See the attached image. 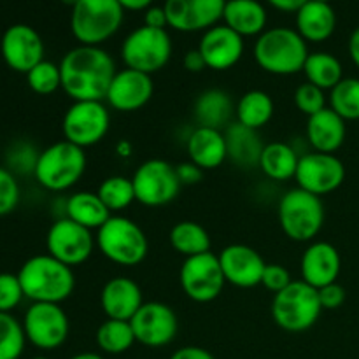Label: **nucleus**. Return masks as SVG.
I'll return each instance as SVG.
<instances>
[{
  "instance_id": "1",
  "label": "nucleus",
  "mask_w": 359,
  "mask_h": 359,
  "mask_svg": "<svg viewBox=\"0 0 359 359\" xmlns=\"http://www.w3.org/2000/svg\"><path fill=\"white\" fill-rule=\"evenodd\" d=\"M116 72L114 58L100 46L79 44L60 62L62 90L74 102H105Z\"/></svg>"
},
{
  "instance_id": "2",
  "label": "nucleus",
  "mask_w": 359,
  "mask_h": 359,
  "mask_svg": "<svg viewBox=\"0 0 359 359\" xmlns=\"http://www.w3.org/2000/svg\"><path fill=\"white\" fill-rule=\"evenodd\" d=\"M25 298L32 304H62L72 297L76 277L70 266L51 255L28 258L18 272Z\"/></svg>"
},
{
  "instance_id": "3",
  "label": "nucleus",
  "mask_w": 359,
  "mask_h": 359,
  "mask_svg": "<svg viewBox=\"0 0 359 359\" xmlns=\"http://www.w3.org/2000/svg\"><path fill=\"white\" fill-rule=\"evenodd\" d=\"M309 55L307 41L290 27L269 28L255 42L256 63L259 69L273 76L304 72Z\"/></svg>"
},
{
  "instance_id": "4",
  "label": "nucleus",
  "mask_w": 359,
  "mask_h": 359,
  "mask_svg": "<svg viewBox=\"0 0 359 359\" xmlns=\"http://www.w3.org/2000/svg\"><path fill=\"white\" fill-rule=\"evenodd\" d=\"M86 165L88 160L83 147L74 146L63 139L41 151L34 177L48 191L63 193L83 179Z\"/></svg>"
},
{
  "instance_id": "5",
  "label": "nucleus",
  "mask_w": 359,
  "mask_h": 359,
  "mask_svg": "<svg viewBox=\"0 0 359 359\" xmlns=\"http://www.w3.org/2000/svg\"><path fill=\"white\" fill-rule=\"evenodd\" d=\"M97 248L111 263L137 266L146 259L149 242L142 228L125 216H111L97 230Z\"/></svg>"
},
{
  "instance_id": "6",
  "label": "nucleus",
  "mask_w": 359,
  "mask_h": 359,
  "mask_svg": "<svg viewBox=\"0 0 359 359\" xmlns=\"http://www.w3.org/2000/svg\"><path fill=\"white\" fill-rule=\"evenodd\" d=\"M125 9L118 0H79L72 7L70 30L83 46H100L121 28Z\"/></svg>"
},
{
  "instance_id": "7",
  "label": "nucleus",
  "mask_w": 359,
  "mask_h": 359,
  "mask_svg": "<svg viewBox=\"0 0 359 359\" xmlns=\"http://www.w3.org/2000/svg\"><path fill=\"white\" fill-rule=\"evenodd\" d=\"M279 224L284 235L294 242L314 241L325 224V205L321 196L302 188L290 189L279 200Z\"/></svg>"
},
{
  "instance_id": "8",
  "label": "nucleus",
  "mask_w": 359,
  "mask_h": 359,
  "mask_svg": "<svg viewBox=\"0 0 359 359\" xmlns=\"http://www.w3.org/2000/svg\"><path fill=\"white\" fill-rule=\"evenodd\" d=\"M321 312L318 290L302 279L293 280L286 290L273 294L272 319L284 332H307L318 323Z\"/></svg>"
},
{
  "instance_id": "9",
  "label": "nucleus",
  "mask_w": 359,
  "mask_h": 359,
  "mask_svg": "<svg viewBox=\"0 0 359 359\" xmlns=\"http://www.w3.org/2000/svg\"><path fill=\"white\" fill-rule=\"evenodd\" d=\"M172 39L163 28H151L142 25L126 35L121 44V58L126 69L144 74L160 72L172 58Z\"/></svg>"
},
{
  "instance_id": "10",
  "label": "nucleus",
  "mask_w": 359,
  "mask_h": 359,
  "mask_svg": "<svg viewBox=\"0 0 359 359\" xmlns=\"http://www.w3.org/2000/svg\"><path fill=\"white\" fill-rule=\"evenodd\" d=\"M111 128V112L105 102H72L62 119V132L67 142L77 147L102 142Z\"/></svg>"
},
{
  "instance_id": "11",
  "label": "nucleus",
  "mask_w": 359,
  "mask_h": 359,
  "mask_svg": "<svg viewBox=\"0 0 359 359\" xmlns=\"http://www.w3.org/2000/svg\"><path fill=\"white\" fill-rule=\"evenodd\" d=\"M135 200L146 207H163L174 202L182 184L175 165L161 158H153L140 165L132 177Z\"/></svg>"
},
{
  "instance_id": "12",
  "label": "nucleus",
  "mask_w": 359,
  "mask_h": 359,
  "mask_svg": "<svg viewBox=\"0 0 359 359\" xmlns=\"http://www.w3.org/2000/svg\"><path fill=\"white\" fill-rule=\"evenodd\" d=\"M179 283L189 300L196 304H210L224 290L223 270L219 258L212 252L186 258L179 270Z\"/></svg>"
},
{
  "instance_id": "13",
  "label": "nucleus",
  "mask_w": 359,
  "mask_h": 359,
  "mask_svg": "<svg viewBox=\"0 0 359 359\" xmlns=\"http://www.w3.org/2000/svg\"><path fill=\"white\" fill-rule=\"evenodd\" d=\"M27 340L41 351H55L67 342L70 321L60 304H32L23 318Z\"/></svg>"
},
{
  "instance_id": "14",
  "label": "nucleus",
  "mask_w": 359,
  "mask_h": 359,
  "mask_svg": "<svg viewBox=\"0 0 359 359\" xmlns=\"http://www.w3.org/2000/svg\"><path fill=\"white\" fill-rule=\"evenodd\" d=\"M97 245L93 233L88 228L74 223L69 217H58L49 226L46 235L48 255L65 263L67 266H79L90 259Z\"/></svg>"
},
{
  "instance_id": "15",
  "label": "nucleus",
  "mask_w": 359,
  "mask_h": 359,
  "mask_svg": "<svg viewBox=\"0 0 359 359\" xmlns=\"http://www.w3.org/2000/svg\"><path fill=\"white\" fill-rule=\"evenodd\" d=\"M294 181L298 188L312 195H330L346 181V167L335 154L311 151L300 156Z\"/></svg>"
},
{
  "instance_id": "16",
  "label": "nucleus",
  "mask_w": 359,
  "mask_h": 359,
  "mask_svg": "<svg viewBox=\"0 0 359 359\" xmlns=\"http://www.w3.org/2000/svg\"><path fill=\"white\" fill-rule=\"evenodd\" d=\"M135 340L142 346L158 349L174 342L179 332V319L174 309L163 302H144L130 321Z\"/></svg>"
},
{
  "instance_id": "17",
  "label": "nucleus",
  "mask_w": 359,
  "mask_h": 359,
  "mask_svg": "<svg viewBox=\"0 0 359 359\" xmlns=\"http://www.w3.org/2000/svg\"><path fill=\"white\" fill-rule=\"evenodd\" d=\"M0 53L9 69L27 76L44 60V41L30 25L18 23L4 32Z\"/></svg>"
},
{
  "instance_id": "18",
  "label": "nucleus",
  "mask_w": 359,
  "mask_h": 359,
  "mask_svg": "<svg viewBox=\"0 0 359 359\" xmlns=\"http://www.w3.org/2000/svg\"><path fill=\"white\" fill-rule=\"evenodd\" d=\"M226 0H165L168 27L177 32H205L223 20Z\"/></svg>"
},
{
  "instance_id": "19",
  "label": "nucleus",
  "mask_w": 359,
  "mask_h": 359,
  "mask_svg": "<svg viewBox=\"0 0 359 359\" xmlns=\"http://www.w3.org/2000/svg\"><path fill=\"white\" fill-rule=\"evenodd\" d=\"M154 95V83L149 74L133 69L118 70L109 86L105 104L119 112H135L146 107Z\"/></svg>"
},
{
  "instance_id": "20",
  "label": "nucleus",
  "mask_w": 359,
  "mask_h": 359,
  "mask_svg": "<svg viewBox=\"0 0 359 359\" xmlns=\"http://www.w3.org/2000/svg\"><path fill=\"white\" fill-rule=\"evenodd\" d=\"M224 280L235 287L249 290L262 284L263 272H265V259L262 258L256 249L245 244L226 245L217 255Z\"/></svg>"
},
{
  "instance_id": "21",
  "label": "nucleus",
  "mask_w": 359,
  "mask_h": 359,
  "mask_svg": "<svg viewBox=\"0 0 359 359\" xmlns=\"http://www.w3.org/2000/svg\"><path fill=\"white\" fill-rule=\"evenodd\" d=\"M198 51L205 60L207 69L217 72L230 70L244 56V37L226 25H214L203 32Z\"/></svg>"
},
{
  "instance_id": "22",
  "label": "nucleus",
  "mask_w": 359,
  "mask_h": 359,
  "mask_svg": "<svg viewBox=\"0 0 359 359\" xmlns=\"http://www.w3.org/2000/svg\"><path fill=\"white\" fill-rule=\"evenodd\" d=\"M340 270H342V258L339 249L330 242H312L302 255V280L316 290L337 283Z\"/></svg>"
},
{
  "instance_id": "23",
  "label": "nucleus",
  "mask_w": 359,
  "mask_h": 359,
  "mask_svg": "<svg viewBox=\"0 0 359 359\" xmlns=\"http://www.w3.org/2000/svg\"><path fill=\"white\" fill-rule=\"evenodd\" d=\"M100 305L107 319L132 321L133 316L144 305L142 290L130 277H112L102 287Z\"/></svg>"
},
{
  "instance_id": "24",
  "label": "nucleus",
  "mask_w": 359,
  "mask_h": 359,
  "mask_svg": "<svg viewBox=\"0 0 359 359\" xmlns=\"http://www.w3.org/2000/svg\"><path fill=\"white\" fill-rule=\"evenodd\" d=\"M186 153L189 161L198 165L203 172L221 167L228 160L224 132L207 126H196L186 139Z\"/></svg>"
},
{
  "instance_id": "25",
  "label": "nucleus",
  "mask_w": 359,
  "mask_h": 359,
  "mask_svg": "<svg viewBox=\"0 0 359 359\" xmlns=\"http://www.w3.org/2000/svg\"><path fill=\"white\" fill-rule=\"evenodd\" d=\"M305 132H307V140L312 146V151L335 154L346 142V119H342L335 111L326 107L309 118Z\"/></svg>"
},
{
  "instance_id": "26",
  "label": "nucleus",
  "mask_w": 359,
  "mask_h": 359,
  "mask_svg": "<svg viewBox=\"0 0 359 359\" xmlns=\"http://www.w3.org/2000/svg\"><path fill=\"white\" fill-rule=\"evenodd\" d=\"M337 28V13L332 4L307 0L297 11V32L307 42H325Z\"/></svg>"
},
{
  "instance_id": "27",
  "label": "nucleus",
  "mask_w": 359,
  "mask_h": 359,
  "mask_svg": "<svg viewBox=\"0 0 359 359\" xmlns=\"http://www.w3.org/2000/svg\"><path fill=\"white\" fill-rule=\"evenodd\" d=\"M223 20L226 27L242 37H259L266 30L269 14L265 6L258 0H226Z\"/></svg>"
},
{
  "instance_id": "28",
  "label": "nucleus",
  "mask_w": 359,
  "mask_h": 359,
  "mask_svg": "<svg viewBox=\"0 0 359 359\" xmlns=\"http://www.w3.org/2000/svg\"><path fill=\"white\" fill-rule=\"evenodd\" d=\"M224 139H226L228 160L242 168L258 167L259 156L265 147V144L259 139L258 130H251L235 121L226 126Z\"/></svg>"
},
{
  "instance_id": "29",
  "label": "nucleus",
  "mask_w": 359,
  "mask_h": 359,
  "mask_svg": "<svg viewBox=\"0 0 359 359\" xmlns=\"http://www.w3.org/2000/svg\"><path fill=\"white\" fill-rule=\"evenodd\" d=\"M198 126L221 130L223 126L230 125L231 116L235 114V104L231 100L230 93L219 88H210L202 91L195 100L193 107Z\"/></svg>"
},
{
  "instance_id": "30",
  "label": "nucleus",
  "mask_w": 359,
  "mask_h": 359,
  "mask_svg": "<svg viewBox=\"0 0 359 359\" xmlns=\"http://www.w3.org/2000/svg\"><path fill=\"white\" fill-rule=\"evenodd\" d=\"M111 216V210L105 207L98 193L77 191L65 200V217L91 231L104 226Z\"/></svg>"
},
{
  "instance_id": "31",
  "label": "nucleus",
  "mask_w": 359,
  "mask_h": 359,
  "mask_svg": "<svg viewBox=\"0 0 359 359\" xmlns=\"http://www.w3.org/2000/svg\"><path fill=\"white\" fill-rule=\"evenodd\" d=\"M298 161H300V156L291 144L270 142L263 147L258 168L272 181L286 182L297 175Z\"/></svg>"
},
{
  "instance_id": "32",
  "label": "nucleus",
  "mask_w": 359,
  "mask_h": 359,
  "mask_svg": "<svg viewBox=\"0 0 359 359\" xmlns=\"http://www.w3.org/2000/svg\"><path fill=\"white\" fill-rule=\"evenodd\" d=\"M273 111L276 105L272 97L263 90L245 91L235 105L237 123L251 130H259L269 125L270 119L273 118Z\"/></svg>"
},
{
  "instance_id": "33",
  "label": "nucleus",
  "mask_w": 359,
  "mask_h": 359,
  "mask_svg": "<svg viewBox=\"0 0 359 359\" xmlns=\"http://www.w3.org/2000/svg\"><path fill=\"white\" fill-rule=\"evenodd\" d=\"M168 241H170L172 249L177 255L184 256V258L210 252V245H212L209 231L200 223H195V221H179V223H175L172 226Z\"/></svg>"
},
{
  "instance_id": "34",
  "label": "nucleus",
  "mask_w": 359,
  "mask_h": 359,
  "mask_svg": "<svg viewBox=\"0 0 359 359\" xmlns=\"http://www.w3.org/2000/svg\"><path fill=\"white\" fill-rule=\"evenodd\" d=\"M304 74L309 83L321 90L332 91L344 79V67L335 55L326 51H316L307 56Z\"/></svg>"
},
{
  "instance_id": "35",
  "label": "nucleus",
  "mask_w": 359,
  "mask_h": 359,
  "mask_svg": "<svg viewBox=\"0 0 359 359\" xmlns=\"http://www.w3.org/2000/svg\"><path fill=\"white\" fill-rule=\"evenodd\" d=\"M95 340L102 353L112 354V356L126 353L137 342L130 321H116V319H107L102 323L98 326Z\"/></svg>"
},
{
  "instance_id": "36",
  "label": "nucleus",
  "mask_w": 359,
  "mask_h": 359,
  "mask_svg": "<svg viewBox=\"0 0 359 359\" xmlns=\"http://www.w3.org/2000/svg\"><path fill=\"white\" fill-rule=\"evenodd\" d=\"M98 196L105 203L109 210L112 212H121L128 209L135 202V188L133 181L125 175H111L104 179L102 184L98 186Z\"/></svg>"
},
{
  "instance_id": "37",
  "label": "nucleus",
  "mask_w": 359,
  "mask_h": 359,
  "mask_svg": "<svg viewBox=\"0 0 359 359\" xmlns=\"http://www.w3.org/2000/svg\"><path fill=\"white\" fill-rule=\"evenodd\" d=\"M328 104L346 121L359 119V79L344 77L328 95Z\"/></svg>"
},
{
  "instance_id": "38",
  "label": "nucleus",
  "mask_w": 359,
  "mask_h": 359,
  "mask_svg": "<svg viewBox=\"0 0 359 359\" xmlns=\"http://www.w3.org/2000/svg\"><path fill=\"white\" fill-rule=\"evenodd\" d=\"M27 344L23 323L11 312H0V359H20Z\"/></svg>"
},
{
  "instance_id": "39",
  "label": "nucleus",
  "mask_w": 359,
  "mask_h": 359,
  "mask_svg": "<svg viewBox=\"0 0 359 359\" xmlns=\"http://www.w3.org/2000/svg\"><path fill=\"white\" fill-rule=\"evenodd\" d=\"M27 83L34 93L37 95H53L62 88V74H60V65L42 60L39 65H35L30 72L27 74Z\"/></svg>"
},
{
  "instance_id": "40",
  "label": "nucleus",
  "mask_w": 359,
  "mask_h": 359,
  "mask_svg": "<svg viewBox=\"0 0 359 359\" xmlns=\"http://www.w3.org/2000/svg\"><path fill=\"white\" fill-rule=\"evenodd\" d=\"M39 154L41 153H37V149L30 142H25V140L14 142L6 154L7 170L13 174H34Z\"/></svg>"
},
{
  "instance_id": "41",
  "label": "nucleus",
  "mask_w": 359,
  "mask_h": 359,
  "mask_svg": "<svg viewBox=\"0 0 359 359\" xmlns=\"http://www.w3.org/2000/svg\"><path fill=\"white\" fill-rule=\"evenodd\" d=\"M293 100L298 111H300L302 114L307 116V118H311V116L318 114L319 111L328 107V105H326L328 98H326L325 90L318 88L316 84L309 83V81L297 88Z\"/></svg>"
},
{
  "instance_id": "42",
  "label": "nucleus",
  "mask_w": 359,
  "mask_h": 359,
  "mask_svg": "<svg viewBox=\"0 0 359 359\" xmlns=\"http://www.w3.org/2000/svg\"><path fill=\"white\" fill-rule=\"evenodd\" d=\"M20 184L16 175L6 167H0V217L13 212L20 203Z\"/></svg>"
},
{
  "instance_id": "43",
  "label": "nucleus",
  "mask_w": 359,
  "mask_h": 359,
  "mask_svg": "<svg viewBox=\"0 0 359 359\" xmlns=\"http://www.w3.org/2000/svg\"><path fill=\"white\" fill-rule=\"evenodd\" d=\"M25 298L18 273H0V312H13Z\"/></svg>"
},
{
  "instance_id": "44",
  "label": "nucleus",
  "mask_w": 359,
  "mask_h": 359,
  "mask_svg": "<svg viewBox=\"0 0 359 359\" xmlns=\"http://www.w3.org/2000/svg\"><path fill=\"white\" fill-rule=\"evenodd\" d=\"M291 283H293V279H291V273L286 266L277 265V263H266L265 272H263L262 277V286L265 290L272 291L276 294L279 291L286 290Z\"/></svg>"
},
{
  "instance_id": "45",
  "label": "nucleus",
  "mask_w": 359,
  "mask_h": 359,
  "mask_svg": "<svg viewBox=\"0 0 359 359\" xmlns=\"http://www.w3.org/2000/svg\"><path fill=\"white\" fill-rule=\"evenodd\" d=\"M318 293L323 311H337V309H340L346 304L347 293L344 286H340L339 283L328 284V286L318 290Z\"/></svg>"
},
{
  "instance_id": "46",
  "label": "nucleus",
  "mask_w": 359,
  "mask_h": 359,
  "mask_svg": "<svg viewBox=\"0 0 359 359\" xmlns=\"http://www.w3.org/2000/svg\"><path fill=\"white\" fill-rule=\"evenodd\" d=\"M175 172H177V177H179V181H181L182 186L198 184V182L203 179L202 168L189 160L175 165Z\"/></svg>"
},
{
  "instance_id": "47",
  "label": "nucleus",
  "mask_w": 359,
  "mask_h": 359,
  "mask_svg": "<svg viewBox=\"0 0 359 359\" xmlns=\"http://www.w3.org/2000/svg\"><path fill=\"white\" fill-rule=\"evenodd\" d=\"M144 25L151 28H163L167 30L168 21H167V13H165V7L151 6L146 9V16H144Z\"/></svg>"
},
{
  "instance_id": "48",
  "label": "nucleus",
  "mask_w": 359,
  "mask_h": 359,
  "mask_svg": "<svg viewBox=\"0 0 359 359\" xmlns=\"http://www.w3.org/2000/svg\"><path fill=\"white\" fill-rule=\"evenodd\" d=\"M182 63H184V69L188 70V72H193V74H198V72H202V70L207 69V63H205V60H203L202 53L198 51V48L189 49V51L184 55Z\"/></svg>"
},
{
  "instance_id": "49",
  "label": "nucleus",
  "mask_w": 359,
  "mask_h": 359,
  "mask_svg": "<svg viewBox=\"0 0 359 359\" xmlns=\"http://www.w3.org/2000/svg\"><path fill=\"white\" fill-rule=\"evenodd\" d=\"M170 359H216V358H214L209 351L203 349V347L186 346L175 351V353L170 356Z\"/></svg>"
},
{
  "instance_id": "50",
  "label": "nucleus",
  "mask_w": 359,
  "mask_h": 359,
  "mask_svg": "<svg viewBox=\"0 0 359 359\" xmlns=\"http://www.w3.org/2000/svg\"><path fill=\"white\" fill-rule=\"evenodd\" d=\"M276 9L284 11V13H297L307 0H266Z\"/></svg>"
},
{
  "instance_id": "51",
  "label": "nucleus",
  "mask_w": 359,
  "mask_h": 359,
  "mask_svg": "<svg viewBox=\"0 0 359 359\" xmlns=\"http://www.w3.org/2000/svg\"><path fill=\"white\" fill-rule=\"evenodd\" d=\"M347 48H349L351 60H353L354 65H356L359 69V27L354 28L353 34H351L349 44H347Z\"/></svg>"
},
{
  "instance_id": "52",
  "label": "nucleus",
  "mask_w": 359,
  "mask_h": 359,
  "mask_svg": "<svg viewBox=\"0 0 359 359\" xmlns=\"http://www.w3.org/2000/svg\"><path fill=\"white\" fill-rule=\"evenodd\" d=\"M118 2L125 11H146L147 7H151L153 0H118Z\"/></svg>"
},
{
  "instance_id": "53",
  "label": "nucleus",
  "mask_w": 359,
  "mask_h": 359,
  "mask_svg": "<svg viewBox=\"0 0 359 359\" xmlns=\"http://www.w3.org/2000/svg\"><path fill=\"white\" fill-rule=\"evenodd\" d=\"M116 153H118V156H121V158L132 156V153H133L132 144H130L128 140H121V142H118V146H116Z\"/></svg>"
},
{
  "instance_id": "54",
  "label": "nucleus",
  "mask_w": 359,
  "mask_h": 359,
  "mask_svg": "<svg viewBox=\"0 0 359 359\" xmlns=\"http://www.w3.org/2000/svg\"><path fill=\"white\" fill-rule=\"evenodd\" d=\"M70 359H105V358L100 356V354H97V353H79Z\"/></svg>"
},
{
  "instance_id": "55",
  "label": "nucleus",
  "mask_w": 359,
  "mask_h": 359,
  "mask_svg": "<svg viewBox=\"0 0 359 359\" xmlns=\"http://www.w3.org/2000/svg\"><path fill=\"white\" fill-rule=\"evenodd\" d=\"M60 2L65 4V6H69V7H74L77 2H79V0H60Z\"/></svg>"
},
{
  "instance_id": "56",
  "label": "nucleus",
  "mask_w": 359,
  "mask_h": 359,
  "mask_svg": "<svg viewBox=\"0 0 359 359\" xmlns=\"http://www.w3.org/2000/svg\"><path fill=\"white\" fill-rule=\"evenodd\" d=\"M32 359H48L46 356H35V358H32Z\"/></svg>"
},
{
  "instance_id": "57",
  "label": "nucleus",
  "mask_w": 359,
  "mask_h": 359,
  "mask_svg": "<svg viewBox=\"0 0 359 359\" xmlns=\"http://www.w3.org/2000/svg\"><path fill=\"white\" fill-rule=\"evenodd\" d=\"M318 2H326V4H330V2H332V0H318Z\"/></svg>"
}]
</instances>
